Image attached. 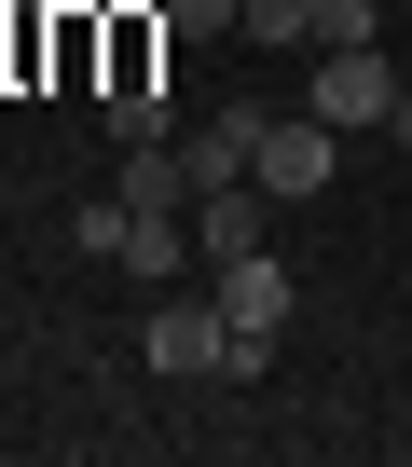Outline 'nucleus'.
<instances>
[{"instance_id":"nucleus-1","label":"nucleus","mask_w":412,"mask_h":467,"mask_svg":"<svg viewBox=\"0 0 412 467\" xmlns=\"http://www.w3.org/2000/svg\"><path fill=\"white\" fill-rule=\"evenodd\" d=\"M303 110H316V124H344V138H385V110H398V69H385V42H316V83H303Z\"/></svg>"},{"instance_id":"nucleus-2","label":"nucleus","mask_w":412,"mask_h":467,"mask_svg":"<svg viewBox=\"0 0 412 467\" xmlns=\"http://www.w3.org/2000/svg\"><path fill=\"white\" fill-rule=\"evenodd\" d=\"M330 165H344V124H316V110H262V165H248L262 192L303 206V192H330Z\"/></svg>"},{"instance_id":"nucleus-3","label":"nucleus","mask_w":412,"mask_h":467,"mask_svg":"<svg viewBox=\"0 0 412 467\" xmlns=\"http://www.w3.org/2000/svg\"><path fill=\"white\" fill-rule=\"evenodd\" d=\"M179 165H192V192H234V179L262 165V97H221V110L179 138Z\"/></svg>"},{"instance_id":"nucleus-4","label":"nucleus","mask_w":412,"mask_h":467,"mask_svg":"<svg viewBox=\"0 0 412 467\" xmlns=\"http://www.w3.org/2000/svg\"><path fill=\"white\" fill-rule=\"evenodd\" d=\"M262 206H275L262 179H234V192H192V262H206V275H221V262H248V248H262Z\"/></svg>"},{"instance_id":"nucleus-5","label":"nucleus","mask_w":412,"mask_h":467,"mask_svg":"<svg viewBox=\"0 0 412 467\" xmlns=\"http://www.w3.org/2000/svg\"><path fill=\"white\" fill-rule=\"evenodd\" d=\"M221 317L275 344V330H289V262H275V248H248V262H221Z\"/></svg>"},{"instance_id":"nucleus-6","label":"nucleus","mask_w":412,"mask_h":467,"mask_svg":"<svg viewBox=\"0 0 412 467\" xmlns=\"http://www.w3.org/2000/svg\"><path fill=\"white\" fill-rule=\"evenodd\" d=\"M151 15H165V42H234L248 0H151Z\"/></svg>"},{"instance_id":"nucleus-7","label":"nucleus","mask_w":412,"mask_h":467,"mask_svg":"<svg viewBox=\"0 0 412 467\" xmlns=\"http://www.w3.org/2000/svg\"><path fill=\"white\" fill-rule=\"evenodd\" d=\"M234 42H262V56H289V42H316V0H248V28Z\"/></svg>"},{"instance_id":"nucleus-8","label":"nucleus","mask_w":412,"mask_h":467,"mask_svg":"<svg viewBox=\"0 0 412 467\" xmlns=\"http://www.w3.org/2000/svg\"><path fill=\"white\" fill-rule=\"evenodd\" d=\"M124 234H138L124 192H110V206H69V248H83V262H124Z\"/></svg>"},{"instance_id":"nucleus-9","label":"nucleus","mask_w":412,"mask_h":467,"mask_svg":"<svg viewBox=\"0 0 412 467\" xmlns=\"http://www.w3.org/2000/svg\"><path fill=\"white\" fill-rule=\"evenodd\" d=\"M110 138H165V83H110Z\"/></svg>"},{"instance_id":"nucleus-10","label":"nucleus","mask_w":412,"mask_h":467,"mask_svg":"<svg viewBox=\"0 0 412 467\" xmlns=\"http://www.w3.org/2000/svg\"><path fill=\"white\" fill-rule=\"evenodd\" d=\"M316 42H385V0H316Z\"/></svg>"},{"instance_id":"nucleus-11","label":"nucleus","mask_w":412,"mask_h":467,"mask_svg":"<svg viewBox=\"0 0 412 467\" xmlns=\"http://www.w3.org/2000/svg\"><path fill=\"white\" fill-rule=\"evenodd\" d=\"M385 138H398V151H412V83H398V110H385Z\"/></svg>"},{"instance_id":"nucleus-12","label":"nucleus","mask_w":412,"mask_h":467,"mask_svg":"<svg viewBox=\"0 0 412 467\" xmlns=\"http://www.w3.org/2000/svg\"><path fill=\"white\" fill-rule=\"evenodd\" d=\"M398 28H412V0H398Z\"/></svg>"}]
</instances>
